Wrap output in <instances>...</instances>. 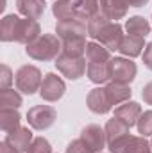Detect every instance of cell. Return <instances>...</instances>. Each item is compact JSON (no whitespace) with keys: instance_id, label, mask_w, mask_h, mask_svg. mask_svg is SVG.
I'll return each mask as SVG.
<instances>
[{"instance_id":"6da1fadb","label":"cell","mask_w":152,"mask_h":153,"mask_svg":"<svg viewBox=\"0 0 152 153\" xmlns=\"http://www.w3.org/2000/svg\"><path fill=\"white\" fill-rule=\"evenodd\" d=\"M56 34L61 39L63 53L82 57L86 55V36H88V25L81 20H66L56 23Z\"/></svg>"},{"instance_id":"7a4b0ae2","label":"cell","mask_w":152,"mask_h":153,"mask_svg":"<svg viewBox=\"0 0 152 153\" xmlns=\"http://www.w3.org/2000/svg\"><path fill=\"white\" fill-rule=\"evenodd\" d=\"M63 52L61 39L54 34H41L36 41L25 46V53L34 61H56L57 55Z\"/></svg>"},{"instance_id":"3957f363","label":"cell","mask_w":152,"mask_h":153,"mask_svg":"<svg viewBox=\"0 0 152 153\" xmlns=\"http://www.w3.org/2000/svg\"><path fill=\"white\" fill-rule=\"evenodd\" d=\"M41 82H43V75L41 70L32 66V64H23L16 70L14 73V85L20 93L23 94H34L41 89Z\"/></svg>"},{"instance_id":"277c9868","label":"cell","mask_w":152,"mask_h":153,"mask_svg":"<svg viewBox=\"0 0 152 153\" xmlns=\"http://www.w3.org/2000/svg\"><path fill=\"white\" fill-rule=\"evenodd\" d=\"M56 68L68 80H79L81 76H84L86 70H88V61H86V55L74 57V55H68V53L61 52L56 59Z\"/></svg>"},{"instance_id":"5b68a950","label":"cell","mask_w":152,"mask_h":153,"mask_svg":"<svg viewBox=\"0 0 152 153\" xmlns=\"http://www.w3.org/2000/svg\"><path fill=\"white\" fill-rule=\"evenodd\" d=\"M111 153H150V143L143 137V135H123L120 139H116L114 143L108 144Z\"/></svg>"},{"instance_id":"8992f818","label":"cell","mask_w":152,"mask_h":153,"mask_svg":"<svg viewBox=\"0 0 152 153\" xmlns=\"http://www.w3.org/2000/svg\"><path fill=\"white\" fill-rule=\"evenodd\" d=\"M57 119V112L54 107L50 105H34L27 111V123L31 128L43 132L47 128H50Z\"/></svg>"},{"instance_id":"52a82bcc","label":"cell","mask_w":152,"mask_h":153,"mask_svg":"<svg viewBox=\"0 0 152 153\" xmlns=\"http://www.w3.org/2000/svg\"><path fill=\"white\" fill-rule=\"evenodd\" d=\"M66 93V84L65 80L56 73H47L43 76L41 82V89H39V96L45 102H57L65 96Z\"/></svg>"},{"instance_id":"ba28073f","label":"cell","mask_w":152,"mask_h":153,"mask_svg":"<svg viewBox=\"0 0 152 153\" xmlns=\"http://www.w3.org/2000/svg\"><path fill=\"white\" fill-rule=\"evenodd\" d=\"M138 73L136 62H132L129 57H114L111 61V80L120 84H131Z\"/></svg>"},{"instance_id":"9c48e42d","label":"cell","mask_w":152,"mask_h":153,"mask_svg":"<svg viewBox=\"0 0 152 153\" xmlns=\"http://www.w3.org/2000/svg\"><path fill=\"white\" fill-rule=\"evenodd\" d=\"M122 39H123V27L118 23V22H109L99 34L95 41L104 45L109 52H116L122 45Z\"/></svg>"},{"instance_id":"30bf717a","label":"cell","mask_w":152,"mask_h":153,"mask_svg":"<svg viewBox=\"0 0 152 153\" xmlns=\"http://www.w3.org/2000/svg\"><path fill=\"white\" fill-rule=\"evenodd\" d=\"M41 36V27H39L38 20H31V18H18L16 22V30H14V43H22V45H29L32 41Z\"/></svg>"},{"instance_id":"8fae6325","label":"cell","mask_w":152,"mask_h":153,"mask_svg":"<svg viewBox=\"0 0 152 153\" xmlns=\"http://www.w3.org/2000/svg\"><path fill=\"white\" fill-rule=\"evenodd\" d=\"M86 105L93 114H108L114 107L111 103V98H109L108 91H106V85L91 89L86 96Z\"/></svg>"},{"instance_id":"7c38bea8","label":"cell","mask_w":152,"mask_h":153,"mask_svg":"<svg viewBox=\"0 0 152 153\" xmlns=\"http://www.w3.org/2000/svg\"><path fill=\"white\" fill-rule=\"evenodd\" d=\"M81 139L93 150L95 153H100L108 146L106 139V130L99 125H88L81 130Z\"/></svg>"},{"instance_id":"4fadbf2b","label":"cell","mask_w":152,"mask_h":153,"mask_svg":"<svg viewBox=\"0 0 152 153\" xmlns=\"http://www.w3.org/2000/svg\"><path fill=\"white\" fill-rule=\"evenodd\" d=\"M141 112H143L141 111V105L138 102H131V100L129 102H123V103H120V105L114 107V117H118L120 121H123L129 128L138 123Z\"/></svg>"},{"instance_id":"5bb4252c","label":"cell","mask_w":152,"mask_h":153,"mask_svg":"<svg viewBox=\"0 0 152 153\" xmlns=\"http://www.w3.org/2000/svg\"><path fill=\"white\" fill-rule=\"evenodd\" d=\"M111 61H90L86 70L88 78L93 84H104L111 80Z\"/></svg>"},{"instance_id":"9a60e30c","label":"cell","mask_w":152,"mask_h":153,"mask_svg":"<svg viewBox=\"0 0 152 153\" xmlns=\"http://www.w3.org/2000/svg\"><path fill=\"white\" fill-rule=\"evenodd\" d=\"M4 141H7L13 148H16L20 153H27L29 148H31V144H32V141H34V137H32V132L29 130V126H20L16 132L7 134V137Z\"/></svg>"},{"instance_id":"2e32d148","label":"cell","mask_w":152,"mask_h":153,"mask_svg":"<svg viewBox=\"0 0 152 153\" xmlns=\"http://www.w3.org/2000/svg\"><path fill=\"white\" fill-rule=\"evenodd\" d=\"M145 38H140V36H131V34H125L122 39V45L118 48V52L123 55V57H129V59H134L138 55L143 53L145 50Z\"/></svg>"},{"instance_id":"e0dca14e","label":"cell","mask_w":152,"mask_h":153,"mask_svg":"<svg viewBox=\"0 0 152 153\" xmlns=\"http://www.w3.org/2000/svg\"><path fill=\"white\" fill-rule=\"evenodd\" d=\"M99 4H100V13L108 16L111 22H118L125 18L127 9H129L125 0H99Z\"/></svg>"},{"instance_id":"ac0fdd59","label":"cell","mask_w":152,"mask_h":153,"mask_svg":"<svg viewBox=\"0 0 152 153\" xmlns=\"http://www.w3.org/2000/svg\"><path fill=\"white\" fill-rule=\"evenodd\" d=\"M45 7H47L45 0H16L18 13L31 20H39L45 13Z\"/></svg>"},{"instance_id":"d6986e66","label":"cell","mask_w":152,"mask_h":153,"mask_svg":"<svg viewBox=\"0 0 152 153\" xmlns=\"http://www.w3.org/2000/svg\"><path fill=\"white\" fill-rule=\"evenodd\" d=\"M74 9L77 20L86 23L100 13V4L99 0H74Z\"/></svg>"},{"instance_id":"ffe728a7","label":"cell","mask_w":152,"mask_h":153,"mask_svg":"<svg viewBox=\"0 0 152 153\" xmlns=\"http://www.w3.org/2000/svg\"><path fill=\"white\" fill-rule=\"evenodd\" d=\"M106 91H108V94H109L113 105H120V103H123V102H129V100H131V94H132L131 85L120 84V82H113V80L108 82Z\"/></svg>"},{"instance_id":"44dd1931","label":"cell","mask_w":152,"mask_h":153,"mask_svg":"<svg viewBox=\"0 0 152 153\" xmlns=\"http://www.w3.org/2000/svg\"><path fill=\"white\" fill-rule=\"evenodd\" d=\"M22 116L18 109H0V128L4 134H13L20 128Z\"/></svg>"},{"instance_id":"7402d4cb","label":"cell","mask_w":152,"mask_h":153,"mask_svg":"<svg viewBox=\"0 0 152 153\" xmlns=\"http://www.w3.org/2000/svg\"><path fill=\"white\" fill-rule=\"evenodd\" d=\"M104 130H106V139H108V144H111V143H114L116 139H120V137H123V135L131 134V132H129L131 128H129L123 121H120L118 117L108 119V123H106Z\"/></svg>"},{"instance_id":"603a6c76","label":"cell","mask_w":152,"mask_h":153,"mask_svg":"<svg viewBox=\"0 0 152 153\" xmlns=\"http://www.w3.org/2000/svg\"><path fill=\"white\" fill-rule=\"evenodd\" d=\"M125 30H127V34H131V36L145 38V36L150 34V23H149L143 16H131V18L125 22Z\"/></svg>"},{"instance_id":"cb8c5ba5","label":"cell","mask_w":152,"mask_h":153,"mask_svg":"<svg viewBox=\"0 0 152 153\" xmlns=\"http://www.w3.org/2000/svg\"><path fill=\"white\" fill-rule=\"evenodd\" d=\"M52 14L57 18V22L77 20L75 9H74V0H56L52 4Z\"/></svg>"},{"instance_id":"d4e9b609","label":"cell","mask_w":152,"mask_h":153,"mask_svg":"<svg viewBox=\"0 0 152 153\" xmlns=\"http://www.w3.org/2000/svg\"><path fill=\"white\" fill-rule=\"evenodd\" d=\"M23 103V98L14 89H2L0 91V109H20Z\"/></svg>"},{"instance_id":"484cf974","label":"cell","mask_w":152,"mask_h":153,"mask_svg":"<svg viewBox=\"0 0 152 153\" xmlns=\"http://www.w3.org/2000/svg\"><path fill=\"white\" fill-rule=\"evenodd\" d=\"M18 14H5L2 18V27H0V39L4 43H11L14 41V30H16V22H18Z\"/></svg>"},{"instance_id":"4316f807","label":"cell","mask_w":152,"mask_h":153,"mask_svg":"<svg viewBox=\"0 0 152 153\" xmlns=\"http://www.w3.org/2000/svg\"><path fill=\"white\" fill-rule=\"evenodd\" d=\"M109 22H111V20H109L108 16H104L102 13H99L97 16H93V18L86 23V25H88V36H90L91 39H95L97 38V34H99V32L109 23Z\"/></svg>"},{"instance_id":"83f0119b","label":"cell","mask_w":152,"mask_h":153,"mask_svg":"<svg viewBox=\"0 0 152 153\" xmlns=\"http://www.w3.org/2000/svg\"><path fill=\"white\" fill-rule=\"evenodd\" d=\"M136 128H138V134L143 135V137H149L152 135V111H145L141 112L138 123H136Z\"/></svg>"},{"instance_id":"f1b7e54d","label":"cell","mask_w":152,"mask_h":153,"mask_svg":"<svg viewBox=\"0 0 152 153\" xmlns=\"http://www.w3.org/2000/svg\"><path fill=\"white\" fill-rule=\"evenodd\" d=\"M27 153H52V146L45 137H34Z\"/></svg>"},{"instance_id":"f546056e","label":"cell","mask_w":152,"mask_h":153,"mask_svg":"<svg viewBox=\"0 0 152 153\" xmlns=\"http://www.w3.org/2000/svg\"><path fill=\"white\" fill-rule=\"evenodd\" d=\"M66 153H95L81 137L79 139H74L72 143H68L66 146Z\"/></svg>"},{"instance_id":"4dcf8cb0","label":"cell","mask_w":152,"mask_h":153,"mask_svg":"<svg viewBox=\"0 0 152 153\" xmlns=\"http://www.w3.org/2000/svg\"><path fill=\"white\" fill-rule=\"evenodd\" d=\"M13 82H14V75H13L11 68H9L7 64H2V73H0V91H2V89H9Z\"/></svg>"},{"instance_id":"1f68e13d","label":"cell","mask_w":152,"mask_h":153,"mask_svg":"<svg viewBox=\"0 0 152 153\" xmlns=\"http://www.w3.org/2000/svg\"><path fill=\"white\" fill-rule=\"evenodd\" d=\"M143 64H145L147 70L152 71V41L145 46V50H143Z\"/></svg>"},{"instance_id":"d6a6232c","label":"cell","mask_w":152,"mask_h":153,"mask_svg":"<svg viewBox=\"0 0 152 153\" xmlns=\"http://www.w3.org/2000/svg\"><path fill=\"white\" fill-rule=\"evenodd\" d=\"M141 98H143V102H145L147 105H152V80L149 84L143 85V89H141Z\"/></svg>"},{"instance_id":"836d02e7","label":"cell","mask_w":152,"mask_h":153,"mask_svg":"<svg viewBox=\"0 0 152 153\" xmlns=\"http://www.w3.org/2000/svg\"><path fill=\"white\" fill-rule=\"evenodd\" d=\"M0 153H20L16 148H13L7 141H2L0 143Z\"/></svg>"},{"instance_id":"e575fe53","label":"cell","mask_w":152,"mask_h":153,"mask_svg":"<svg viewBox=\"0 0 152 153\" xmlns=\"http://www.w3.org/2000/svg\"><path fill=\"white\" fill-rule=\"evenodd\" d=\"M129 7H145L149 4V0H125Z\"/></svg>"},{"instance_id":"d590c367","label":"cell","mask_w":152,"mask_h":153,"mask_svg":"<svg viewBox=\"0 0 152 153\" xmlns=\"http://www.w3.org/2000/svg\"><path fill=\"white\" fill-rule=\"evenodd\" d=\"M150 148H152V141H150Z\"/></svg>"},{"instance_id":"8d00e7d4","label":"cell","mask_w":152,"mask_h":153,"mask_svg":"<svg viewBox=\"0 0 152 153\" xmlns=\"http://www.w3.org/2000/svg\"><path fill=\"white\" fill-rule=\"evenodd\" d=\"M100 153H102V152H100Z\"/></svg>"},{"instance_id":"74e56055","label":"cell","mask_w":152,"mask_h":153,"mask_svg":"<svg viewBox=\"0 0 152 153\" xmlns=\"http://www.w3.org/2000/svg\"><path fill=\"white\" fill-rule=\"evenodd\" d=\"M150 153H152V152H150Z\"/></svg>"}]
</instances>
